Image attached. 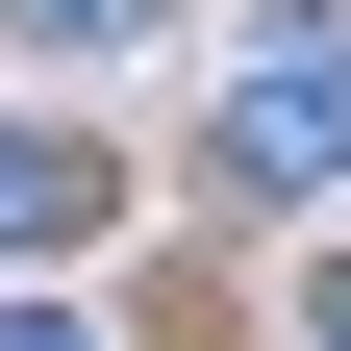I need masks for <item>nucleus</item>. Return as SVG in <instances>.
I'll return each mask as SVG.
<instances>
[{"label":"nucleus","instance_id":"obj_1","mask_svg":"<svg viewBox=\"0 0 351 351\" xmlns=\"http://www.w3.org/2000/svg\"><path fill=\"white\" fill-rule=\"evenodd\" d=\"M301 176H351V0H301L226 75V201H301Z\"/></svg>","mask_w":351,"mask_h":351},{"label":"nucleus","instance_id":"obj_2","mask_svg":"<svg viewBox=\"0 0 351 351\" xmlns=\"http://www.w3.org/2000/svg\"><path fill=\"white\" fill-rule=\"evenodd\" d=\"M75 226H125V201H101V151H51V125H0V251H75Z\"/></svg>","mask_w":351,"mask_h":351},{"label":"nucleus","instance_id":"obj_3","mask_svg":"<svg viewBox=\"0 0 351 351\" xmlns=\"http://www.w3.org/2000/svg\"><path fill=\"white\" fill-rule=\"evenodd\" d=\"M151 0H0V51H125Z\"/></svg>","mask_w":351,"mask_h":351},{"label":"nucleus","instance_id":"obj_4","mask_svg":"<svg viewBox=\"0 0 351 351\" xmlns=\"http://www.w3.org/2000/svg\"><path fill=\"white\" fill-rule=\"evenodd\" d=\"M0 351H101V326H51V301H25V326H0Z\"/></svg>","mask_w":351,"mask_h":351},{"label":"nucleus","instance_id":"obj_5","mask_svg":"<svg viewBox=\"0 0 351 351\" xmlns=\"http://www.w3.org/2000/svg\"><path fill=\"white\" fill-rule=\"evenodd\" d=\"M301 326H326V351H351V276H326V301H301Z\"/></svg>","mask_w":351,"mask_h":351}]
</instances>
